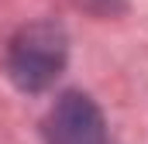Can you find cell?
<instances>
[{
  "label": "cell",
  "instance_id": "2",
  "mask_svg": "<svg viewBox=\"0 0 148 144\" xmlns=\"http://www.w3.org/2000/svg\"><path fill=\"white\" fill-rule=\"evenodd\" d=\"M45 137L48 144H110L100 107L83 93H66L55 100L45 117Z\"/></svg>",
  "mask_w": 148,
  "mask_h": 144
},
{
  "label": "cell",
  "instance_id": "1",
  "mask_svg": "<svg viewBox=\"0 0 148 144\" xmlns=\"http://www.w3.org/2000/svg\"><path fill=\"white\" fill-rule=\"evenodd\" d=\"M69 58V38L59 24L52 21H35L24 24L17 35L10 38L7 48V72L17 89L24 93H41L48 89Z\"/></svg>",
  "mask_w": 148,
  "mask_h": 144
}]
</instances>
